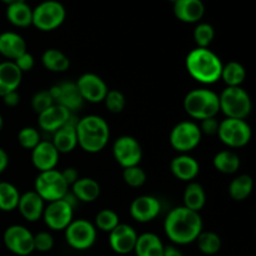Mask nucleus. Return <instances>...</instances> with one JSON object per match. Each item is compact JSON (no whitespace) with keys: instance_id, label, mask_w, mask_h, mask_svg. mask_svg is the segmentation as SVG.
<instances>
[{"instance_id":"1","label":"nucleus","mask_w":256,"mask_h":256,"mask_svg":"<svg viewBox=\"0 0 256 256\" xmlns=\"http://www.w3.org/2000/svg\"><path fill=\"white\" fill-rule=\"evenodd\" d=\"M168 239L175 245H189L196 242L202 232V219L199 212L185 206L170 210L164 222Z\"/></svg>"},{"instance_id":"2","label":"nucleus","mask_w":256,"mask_h":256,"mask_svg":"<svg viewBox=\"0 0 256 256\" xmlns=\"http://www.w3.org/2000/svg\"><path fill=\"white\" fill-rule=\"evenodd\" d=\"M220 58L210 49L195 48L185 59V66L192 79L202 84L210 85L220 80L222 70Z\"/></svg>"},{"instance_id":"3","label":"nucleus","mask_w":256,"mask_h":256,"mask_svg":"<svg viewBox=\"0 0 256 256\" xmlns=\"http://www.w3.org/2000/svg\"><path fill=\"white\" fill-rule=\"evenodd\" d=\"M76 139L78 145L84 152L90 154L102 152L110 139V129L106 120L99 115H86L78 119Z\"/></svg>"},{"instance_id":"4","label":"nucleus","mask_w":256,"mask_h":256,"mask_svg":"<svg viewBox=\"0 0 256 256\" xmlns=\"http://www.w3.org/2000/svg\"><path fill=\"white\" fill-rule=\"evenodd\" d=\"M184 110L195 120H205L216 118L219 114V95L206 88L192 89L185 95Z\"/></svg>"},{"instance_id":"5","label":"nucleus","mask_w":256,"mask_h":256,"mask_svg":"<svg viewBox=\"0 0 256 256\" xmlns=\"http://www.w3.org/2000/svg\"><path fill=\"white\" fill-rule=\"evenodd\" d=\"M219 106L228 119L245 120L252 112V102L250 95L242 86H226L219 95Z\"/></svg>"},{"instance_id":"6","label":"nucleus","mask_w":256,"mask_h":256,"mask_svg":"<svg viewBox=\"0 0 256 256\" xmlns=\"http://www.w3.org/2000/svg\"><path fill=\"white\" fill-rule=\"evenodd\" d=\"M66 18V10L56 0H46L32 9V22L40 32H52L58 29Z\"/></svg>"},{"instance_id":"7","label":"nucleus","mask_w":256,"mask_h":256,"mask_svg":"<svg viewBox=\"0 0 256 256\" xmlns=\"http://www.w3.org/2000/svg\"><path fill=\"white\" fill-rule=\"evenodd\" d=\"M34 192L45 202H52L62 200L69 192V185L62 178V172L58 170L39 172L35 179Z\"/></svg>"},{"instance_id":"8","label":"nucleus","mask_w":256,"mask_h":256,"mask_svg":"<svg viewBox=\"0 0 256 256\" xmlns=\"http://www.w3.org/2000/svg\"><path fill=\"white\" fill-rule=\"evenodd\" d=\"M202 132L199 125L190 120L180 122L170 132V145L180 154H188L199 146L202 142Z\"/></svg>"},{"instance_id":"9","label":"nucleus","mask_w":256,"mask_h":256,"mask_svg":"<svg viewBox=\"0 0 256 256\" xmlns=\"http://www.w3.org/2000/svg\"><path fill=\"white\" fill-rule=\"evenodd\" d=\"M252 128L248 124L246 120L240 119H228L225 118L220 122L218 136L220 142L226 146L238 149L248 145L252 140Z\"/></svg>"},{"instance_id":"10","label":"nucleus","mask_w":256,"mask_h":256,"mask_svg":"<svg viewBox=\"0 0 256 256\" xmlns=\"http://www.w3.org/2000/svg\"><path fill=\"white\" fill-rule=\"evenodd\" d=\"M96 228L85 219L72 220L65 229V239L74 250H88L96 242Z\"/></svg>"},{"instance_id":"11","label":"nucleus","mask_w":256,"mask_h":256,"mask_svg":"<svg viewBox=\"0 0 256 256\" xmlns=\"http://www.w3.org/2000/svg\"><path fill=\"white\" fill-rule=\"evenodd\" d=\"M112 155L122 169L138 166L142 158V145L135 138L130 135H122L115 140Z\"/></svg>"},{"instance_id":"12","label":"nucleus","mask_w":256,"mask_h":256,"mask_svg":"<svg viewBox=\"0 0 256 256\" xmlns=\"http://www.w3.org/2000/svg\"><path fill=\"white\" fill-rule=\"evenodd\" d=\"M4 245L12 254L28 256L34 250V235L22 225H12L4 232Z\"/></svg>"},{"instance_id":"13","label":"nucleus","mask_w":256,"mask_h":256,"mask_svg":"<svg viewBox=\"0 0 256 256\" xmlns=\"http://www.w3.org/2000/svg\"><path fill=\"white\" fill-rule=\"evenodd\" d=\"M74 218V209L64 199L48 202L42 212V220L52 230H65Z\"/></svg>"},{"instance_id":"14","label":"nucleus","mask_w":256,"mask_h":256,"mask_svg":"<svg viewBox=\"0 0 256 256\" xmlns=\"http://www.w3.org/2000/svg\"><path fill=\"white\" fill-rule=\"evenodd\" d=\"M75 84H76L82 100L88 102H92V104L104 102L105 96L109 92L108 85L105 84L104 80L99 75L94 74V72L82 74V76H79Z\"/></svg>"},{"instance_id":"15","label":"nucleus","mask_w":256,"mask_h":256,"mask_svg":"<svg viewBox=\"0 0 256 256\" xmlns=\"http://www.w3.org/2000/svg\"><path fill=\"white\" fill-rule=\"evenodd\" d=\"M49 92L54 99L55 104L65 108L72 114H75V112L82 109V104H84V100H82L74 82H65L62 84L54 85L50 88Z\"/></svg>"},{"instance_id":"16","label":"nucleus","mask_w":256,"mask_h":256,"mask_svg":"<svg viewBox=\"0 0 256 256\" xmlns=\"http://www.w3.org/2000/svg\"><path fill=\"white\" fill-rule=\"evenodd\" d=\"M136 239V230L128 224H119L109 232L110 248L119 255H126L134 252Z\"/></svg>"},{"instance_id":"17","label":"nucleus","mask_w":256,"mask_h":256,"mask_svg":"<svg viewBox=\"0 0 256 256\" xmlns=\"http://www.w3.org/2000/svg\"><path fill=\"white\" fill-rule=\"evenodd\" d=\"M162 212V204L152 195H142L132 200L130 204V215L138 222H150L159 216Z\"/></svg>"},{"instance_id":"18","label":"nucleus","mask_w":256,"mask_h":256,"mask_svg":"<svg viewBox=\"0 0 256 256\" xmlns=\"http://www.w3.org/2000/svg\"><path fill=\"white\" fill-rule=\"evenodd\" d=\"M59 152L52 142H40L32 150V162L39 172L54 170L59 162Z\"/></svg>"},{"instance_id":"19","label":"nucleus","mask_w":256,"mask_h":256,"mask_svg":"<svg viewBox=\"0 0 256 256\" xmlns=\"http://www.w3.org/2000/svg\"><path fill=\"white\" fill-rule=\"evenodd\" d=\"M76 122L78 118L75 116V114H72L69 122L52 134V142L55 146V149L59 152V154L72 152L78 146Z\"/></svg>"},{"instance_id":"20","label":"nucleus","mask_w":256,"mask_h":256,"mask_svg":"<svg viewBox=\"0 0 256 256\" xmlns=\"http://www.w3.org/2000/svg\"><path fill=\"white\" fill-rule=\"evenodd\" d=\"M72 115V114L69 110L60 106V105L54 104L49 109L38 115V124L42 130L54 134L56 130H59L60 128L64 126L69 122Z\"/></svg>"},{"instance_id":"21","label":"nucleus","mask_w":256,"mask_h":256,"mask_svg":"<svg viewBox=\"0 0 256 256\" xmlns=\"http://www.w3.org/2000/svg\"><path fill=\"white\" fill-rule=\"evenodd\" d=\"M170 170L176 179L182 180V182H192L199 175L200 165L195 158L188 154H180L172 160Z\"/></svg>"},{"instance_id":"22","label":"nucleus","mask_w":256,"mask_h":256,"mask_svg":"<svg viewBox=\"0 0 256 256\" xmlns=\"http://www.w3.org/2000/svg\"><path fill=\"white\" fill-rule=\"evenodd\" d=\"M172 12L182 22L195 24L204 16L205 5L200 0H176L172 5Z\"/></svg>"},{"instance_id":"23","label":"nucleus","mask_w":256,"mask_h":256,"mask_svg":"<svg viewBox=\"0 0 256 256\" xmlns=\"http://www.w3.org/2000/svg\"><path fill=\"white\" fill-rule=\"evenodd\" d=\"M18 210L25 220L30 222H38L42 218V212L45 209V202L32 190L20 194Z\"/></svg>"},{"instance_id":"24","label":"nucleus","mask_w":256,"mask_h":256,"mask_svg":"<svg viewBox=\"0 0 256 256\" xmlns=\"http://www.w3.org/2000/svg\"><path fill=\"white\" fill-rule=\"evenodd\" d=\"M26 52V42L20 34L14 32H4L0 34V54L9 59V62H14Z\"/></svg>"},{"instance_id":"25","label":"nucleus","mask_w":256,"mask_h":256,"mask_svg":"<svg viewBox=\"0 0 256 256\" xmlns=\"http://www.w3.org/2000/svg\"><path fill=\"white\" fill-rule=\"evenodd\" d=\"M22 72L18 69L14 62H0V96L12 92H16L22 84Z\"/></svg>"},{"instance_id":"26","label":"nucleus","mask_w":256,"mask_h":256,"mask_svg":"<svg viewBox=\"0 0 256 256\" xmlns=\"http://www.w3.org/2000/svg\"><path fill=\"white\" fill-rule=\"evenodd\" d=\"M6 19L18 28H26L32 22V9L24 0H12L8 2Z\"/></svg>"},{"instance_id":"27","label":"nucleus","mask_w":256,"mask_h":256,"mask_svg":"<svg viewBox=\"0 0 256 256\" xmlns=\"http://www.w3.org/2000/svg\"><path fill=\"white\" fill-rule=\"evenodd\" d=\"M72 194L79 202H92L99 198L100 185L92 178H79L72 185Z\"/></svg>"},{"instance_id":"28","label":"nucleus","mask_w":256,"mask_h":256,"mask_svg":"<svg viewBox=\"0 0 256 256\" xmlns=\"http://www.w3.org/2000/svg\"><path fill=\"white\" fill-rule=\"evenodd\" d=\"M165 245L158 235L152 232L138 235L134 252L136 256H162Z\"/></svg>"},{"instance_id":"29","label":"nucleus","mask_w":256,"mask_h":256,"mask_svg":"<svg viewBox=\"0 0 256 256\" xmlns=\"http://www.w3.org/2000/svg\"><path fill=\"white\" fill-rule=\"evenodd\" d=\"M182 202H184L182 206L199 212L206 204V192H205L202 185L195 182H188L184 190V195H182Z\"/></svg>"},{"instance_id":"30","label":"nucleus","mask_w":256,"mask_h":256,"mask_svg":"<svg viewBox=\"0 0 256 256\" xmlns=\"http://www.w3.org/2000/svg\"><path fill=\"white\" fill-rule=\"evenodd\" d=\"M42 64L52 72H64L70 68V60L62 50L50 48L42 55Z\"/></svg>"},{"instance_id":"31","label":"nucleus","mask_w":256,"mask_h":256,"mask_svg":"<svg viewBox=\"0 0 256 256\" xmlns=\"http://www.w3.org/2000/svg\"><path fill=\"white\" fill-rule=\"evenodd\" d=\"M212 165L222 174L232 175L239 170L240 158L232 150H222L212 159Z\"/></svg>"},{"instance_id":"32","label":"nucleus","mask_w":256,"mask_h":256,"mask_svg":"<svg viewBox=\"0 0 256 256\" xmlns=\"http://www.w3.org/2000/svg\"><path fill=\"white\" fill-rule=\"evenodd\" d=\"M220 79L228 85V88L242 86L244 80L246 79V70L244 65L238 62H229L222 65Z\"/></svg>"},{"instance_id":"33","label":"nucleus","mask_w":256,"mask_h":256,"mask_svg":"<svg viewBox=\"0 0 256 256\" xmlns=\"http://www.w3.org/2000/svg\"><path fill=\"white\" fill-rule=\"evenodd\" d=\"M254 189V180L250 175L242 174L235 178L229 185V195L235 202H244Z\"/></svg>"},{"instance_id":"34","label":"nucleus","mask_w":256,"mask_h":256,"mask_svg":"<svg viewBox=\"0 0 256 256\" xmlns=\"http://www.w3.org/2000/svg\"><path fill=\"white\" fill-rule=\"evenodd\" d=\"M20 192L15 185L8 182H0V210L12 212L18 208Z\"/></svg>"},{"instance_id":"35","label":"nucleus","mask_w":256,"mask_h":256,"mask_svg":"<svg viewBox=\"0 0 256 256\" xmlns=\"http://www.w3.org/2000/svg\"><path fill=\"white\" fill-rule=\"evenodd\" d=\"M198 248L204 255H215L222 249V239L214 232L202 230L196 239Z\"/></svg>"},{"instance_id":"36","label":"nucleus","mask_w":256,"mask_h":256,"mask_svg":"<svg viewBox=\"0 0 256 256\" xmlns=\"http://www.w3.org/2000/svg\"><path fill=\"white\" fill-rule=\"evenodd\" d=\"M192 36L196 42V48L209 49V45L212 44L215 38V29L209 22H199L195 26Z\"/></svg>"},{"instance_id":"37","label":"nucleus","mask_w":256,"mask_h":256,"mask_svg":"<svg viewBox=\"0 0 256 256\" xmlns=\"http://www.w3.org/2000/svg\"><path fill=\"white\" fill-rule=\"evenodd\" d=\"M120 224L119 215L112 209H102L95 216V228L105 232H110Z\"/></svg>"},{"instance_id":"38","label":"nucleus","mask_w":256,"mask_h":256,"mask_svg":"<svg viewBox=\"0 0 256 256\" xmlns=\"http://www.w3.org/2000/svg\"><path fill=\"white\" fill-rule=\"evenodd\" d=\"M122 180L130 188H140L146 182V172L139 165L126 168L122 170Z\"/></svg>"},{"instance_id":"39","label":"nucleus","mask_w":256,"mask_h":256,"mask_svg":"<svg viewBox=\"0 0 256 256\" xmlns=\"http://www.w3.org/2000/svg\"><path fill=\"white\" fill-rule=\"evenodd\" d=\"M105 106L112 114H119L122 110L125 109V105H126V98L122 94L120 90L112 89L109 90L104 99Z\"/></svg>"},{"instance_id":"40","label":"nucleus","mask_w":256,"mask_h":256,"mask_svg":"<svg viewBox=\"0 0 256 256\" xmlns=\"http://www.w3.org/2000/svg\"><path fill=\"white\" fill-rule=\"evenodd\" d=\"M18 142L24 149L32 150L42 142V138H40V132L35 128L25 126L18 134Z\"/></svg>"},{"instance_id":"41","label":"nucleus","mask_w":256,"mask_h":256,"mask_svg":"<svg viewBox=\"0 0 256 256\" xmlns=\"http://www.w3.org/2000/svg\"><path fill=\"white\" fill-rule=\"evenodd\" d=\"M54 104L55 102L50 95L49 90H40V92H35L32 98V108L38 115L49 109Z\"/></svg>"},{"instance_id":"42","label":"nucleus","mask_w":256,"mask_h":256,"mask_svg":"<svg viewBox=\"0 0 256 256\" xmlns=\"http://www.w3.org/2000/svg\"><path fill=\"white\" fill-rule=\"evenodd\" d=\"M54 248V238L49 232H39L34 235V250L48 252Z\"/></svg>"},{"instance_id":"43","label":"nucleus","mask_w":256,"mask_h":256,"mask_svg":"<svg viewBox=\"0 0 256 256\" xmlns=\"http://www.w3.org/2000/svg\"><path fill=\"white\" fill-rule=\"evenodd\" d=\"M219 124L220 122H218L216 118H209V119L202 120V124L199 125V129L200 132H202V135H208V136L218 135Z\"/></svg>"},{"instance_id":"44","label":"nucleus","mask_w":256,"mask_h":256,"mask_svg":"<svg viewBox=\"0 0 256 256\" xmlns=\"http://www.w3.org/2000/svg\"><path fill=\"white\" fill-rule=\"evenodd\" d=\"M15 65L18 66V69L20 70L22 72H30V70L34 68L35 64V59L30 52H24L22 55H20L16 60H14Z\"/></svg>"},{"instance_id":"45","label":"nucleus","mask_w":256,"mask_h":256,"mask_svg":"<svg viewBox=\"0 0 256 256\" xmlns=\"http://www.w3.org/2000/svg\"><path fill=\"white\" fill-rule=\"evenodd\" d=\"M60 172H62V178H64V180L66 182V184L69 185V186H72V185L80 178L78 169H75V168H66V169H64Z\"/></svg>"},{"instance_id":"46","label":"nucleus","mask_w":256,"mask_h":256,"mask_svg":"<svg viewBox=\"0 0 256 256\" xmlns=\"http://www.w3.org/2000/svg\"><path fill=\"white\" fill-rule=\"evenodd\" d=\"M2 98V102H4V104L6 105V106H16V105H19L20 102V95L18 92H8V94H5Z\"/></svg>"},{"instance_id":"47","label":"nucleus","mask_w":256,"mask_h":256,"mask_svg":"<svg viewBox=\"0 0 256 256\" xmlns=\"http://www.w3.org/2000/svg\"><path fill=\"white\" fill-rule=\"evenodd\" d=\"M8 165H9V156H8L6 152L0 148V174L6 170Z\"/></svg>"},{"instance_id":"48","label":"nucleus","mask_w":256,"mask_h":256,"mask_svg":"<svg viewBox=\"0 0 256 256\" xmlns=\"http://www.w3.org/2000/svg\"><path fill=\"white\" fill-rule=\"evenodd\" d=\"M162 256H184V254L176 246L169 245V246L164 248V254H162Z\"/></svg>"},{"instance_id":"49","label":"nucleus","mask_w":256,"mask_h":256,"mask_svg":"<svg viewBox=\"0 0 256 256\" xmlns=\"http://www.w3.org/2000/svg\"><path fill=\"white\" fill-rule=\"evenodd\" d=\"M2 128H4V119H2V116L0 115V132L2 130Z\"/></svg>"},{"instance_id":"50","label":"nucleus","mask_w":256,"mask_h":256,"mask_svg":"<svg viewBox=\"0 0 256 256\" xmlns=\"http://www.w3.org/2000/svg\"><path fill=\"white\" fill-rule=\"evenodd\" d=\"M250 256H254V255H250Z\"/></svg>"}]
</instances>
